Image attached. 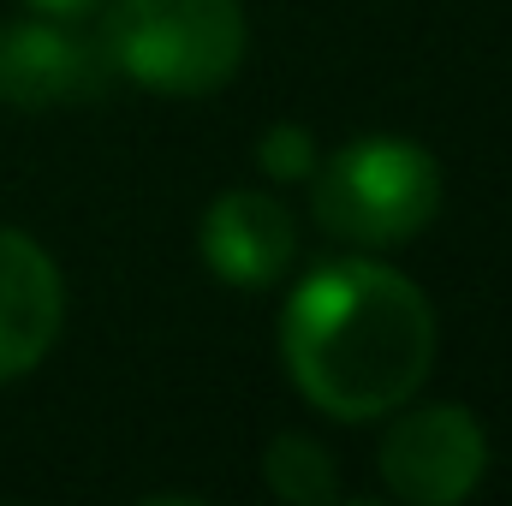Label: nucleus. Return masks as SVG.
Returning <instances> with one entry per match:
<instances>
[{"label":"nucleus","instance_id":"nucleus-6","mask_svg":"<svg viewBox=\"0 0 512 506\" xmlns=\"http://www.w3.org/2000/svg\"><path fill=\"white\" fill-rule=\"evenodd\" d=\"M66 328V280L30 233L0 227V387L30 376Z\"/></svg>","mask_w":512,"mask_h":506},{"label":"nucleus","instance_id":"nucleus-2","mask_svg":"<svg viewBox=\"0 0 512 506\" xmlns=\"http://www.w3.org/2000/svg\"><path fill=\"white\" fill-rule=\"evenodd\" d=\"M239 0H114L102 60L149 96H215L245 66Z\"/></svg>","mask_w":512,"mask_h":506},{"label":"nucleus","instance_id":"nucleus-7","mask_svg":"<svg viewBox=\"0 0 512 506\" xmlns=\"http://www.w3.org/2000/svg\"><path fill=\"white\" fill-rule=\"evenodd\" d=\"M102 90V54L54 18L0 24V102L6 108H60Z\"/></svg>","mask_w":512,"mask_h":506},{"label":"nucleus","instance_id":"nucleus-10","mask_svg":"<svg viewBox=\"0 0 512 506\" xmlns=\"http://www.w3.org/2000/svg\"><path fill=\"white\" fill-rule=\"evenodd\" d=\"M42 18H78V12H90L96 0H30Z\"/></svg>","mask_w":512,"mask_h":506},{"label":"nucleus","instance_id":"nucleus-1","mask_svg":"<svg viewBox=\"0 0 512 506\" xmlns=\"http://www.w3.org/2000/svg\"><path fill=\"white\" fill-rule=\"evenodd\" d=\"M435 340L441 328L423 286L376 256L310 268L280 316L292 387L340 423H376L417 399L435 370Z\"/></svg>","mask_w":512,"mask_h":506},{"label":"nucleus","instance_id":"nucleus-3","mask_svg":"<svg viewBox=\"0 0 512 506\" xmlns=\"http://www.w3.org/2000/svg\"><path fill=\"white\" fill-rule=\"evenodd\" d=\"M441 191V161L411 137H358L310 173L322 233L364 251L411 245L441 215Z\"/></svg>","mask_w":512,"mask_h":506},{"label":"nucleus","instance_id":"nucleus-5","mask_svg":"<svg viewBox=\"0 0 512 506\" xmlns=\"http://www.w3.org/2000/svg\"><path fill=\"white\" fill-rule=\"evenodd\" d=\"M197 251L215 280H227L239 292H262L292 268L298 221L268 191H221L197 221Z\"/></svg>","mask_w":512,"mask_h":506},{"label":"nucleus","instance_id":"nucleus-8","mask_svg":"<svg viewBox=\"0 0 512 506\" xmlns=\"http://www.w3.org/2000/svg\"><path fill=\"white\" fill-rule=\"evenodd\" d=\"M262 477H268V489H274L286 506L340 501V471H334L328 447L310 441V435H298V429H286V435L268 441V453H262Z\"/></svg>","mask_w":512,"mask_h":506},{"label":"nucleus","instance_id":"nucleus-9","mask_svg":"<svg viewBox=\"0 0 512 506\" xmlns=\"http://www.w3.org/2000/svg\"><path fill=\"white\" fill-rule=\"evenodd\" d=\"M256 161H262V173H274V179H310V173H316V143H310L304 126L274 120V126L262 131V143H256Z\"/></svg>","mask_w":512,"mask_h":506},{"label":"nucleus","instance_id":"nucleus-4","mask_svg":"<svg viewBox=\"0 0 512 506\" xmlns=\"http://www.w3.org/2000/svg\"><path fill=\"white\" fill-rule=\"evenodd\" d=\"M382 435V483L405 506H459L489 477V435L471 405L435 399V405H399L387 411Z\"/></svg>","mask_w":512,"mask_h":506}]
</instances>
